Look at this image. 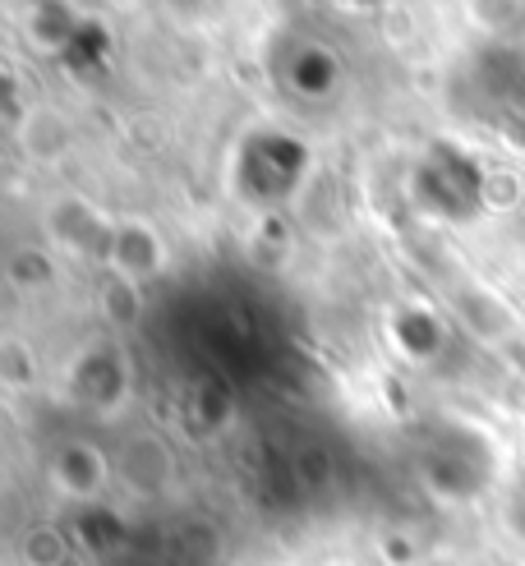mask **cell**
<instances>
[{"label": "cell", "mask_w": 525, "mask_h": 566, "mask_svg": "<svg viewBox=\"0 0 525 566\" xmlns=\"http://www.w3.org/2000/svg\"><path fill=\"white\" fill-rule=\"evenodd\" d=\"M116 474H120V484L129 489V497L138 502H157L176 489V451L166 447L157 433H138L120 447V457H116Z\"/></svg>", "instance_id": "277c9868"}, {"label": "cell", "mask_w": 525, "mask_h": 566, "mask_svg": "<svg viewBox=\"0 0 525 566\" xmlns=\"http://www.w3.org/2000/svg\"><path fill=\"white\" fill-rule=\"evenodd\" d=\"M23 153L33 157V161H42V166H51L55 157H61L65 148H70V125L55 116V111H33V116L23 120Z\"/></svg>", "instance_id": "8992f818"}, {"label": "cell", "mask_w": 525, "mask_h": 566, "mask_svg": "<svg viewBox=\"0 0 525 566\" xmlns=\"http://www.w3.org/2000/svg\"><path fill=\"white\" fill-rule=\"evenodd\" d=\"M70 396H74V406L93 415H116L129 401V359L116 346L93 342L70 364Z\"/></svg>", "instance_id": "6da1fadb"}, {"label": "cell", "mask_w": 525, "mask_h": 566, "mask_svg": "<svg viewBox=\"0 0 525 566\" xmlns=\"http://www.w3.org/2000/svg\"><path fill=\"white\" fill-rule=\"evenodd\" d=\"M46 235L51 244L83 263H106L111 259V235H116V221H106L88 198L65 193L46 208Z\"/></svg>", "instance_id": "7a4b0ae2"}, {"label": "cell", "mask_w": 525, "mask_h": 566, "mask_svg": "<svg viewBox=\"0 0 525 566\" xmlns=\"http://www.w3.org/2000/svg\"><path fill=\"white\" fill-rule=\"evenodd\" d=\"M111 276L125 281V286H144V281L161 276L166 268V244L157 235V226L144 217H125L116 221V235H111V259H106Z\"/></svg>", "instance_id": "5b68a950"}, {"label": "cell", "mask_w": 525, "mask_h": 566, "mask_svg": "<svg viewBox=\"0 0 525 566\" xmlns=\"http://www.w3.org/2000/svg\"><path fill=\"white\" fill-rule=\"evenodd\" d=\"M70 562V539L55 525H33L19 539V566H65Z\"/></svg>", "instance_id": "52a82bcc"}, {"label": "cell", "mask_w": 525, "mask_h": 566, "mask_svg": "<svg viewBox=\"0 0 525 566\" xmlns=\"http://www.w3.org/2000/svg\"><path fill=\"white\" fill-rule=\"evenodd\" d=\"M111 474H116V465H111V457L102 447L93 442H61L51 451V461H46V479H51V489L61 493L65 502H97L111 484Z\"/></svg>", "instance_id": "3957f363"}, {"label": "cell", "mask_w": 525, "mask_h": 566, "mask_svg": "<svg viewBox=\"0 0 525 566\" xmlns=\"http://www.w3.org/2000/svg\"><path fill=\"white\" fill-rule=\"evenodd\" d=\"M0 387L6 391L38 387V355L19 336H0Z\"/></svg>", "instance_id": "ba28073f"}]
</instances>
